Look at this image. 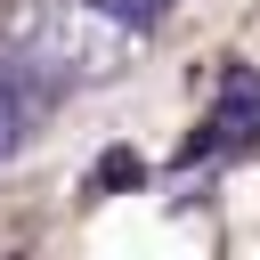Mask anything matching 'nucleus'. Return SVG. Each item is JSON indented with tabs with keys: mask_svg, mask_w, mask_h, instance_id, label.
I'll return each mask as SVG.
<instances>
[{
	"mask_svg": "<svg viewBox=\"0 0 260 260\" xmlns=\"http://www.w3.org/2000/svg\"><path fill=\"white\" fill-rule=\"evenodd\" d=\"M138 24L98 0H8L0 8V65L32 89H106L130 73Z\"/></svg>",
	"mask_w": 260,
	"mask_h": 260,
	"instance_id": "1",
	"label": "nucleus"
},
{
	"mask_svg": "<svg viewBox=\"0 0 260 260\" xmlns=\"http://www.w3.org/2000/svg\"><path fill=\"white\" fill-rule=\"evenodd\" d=\"M211 130H219V146H244L252 130H260V73H228L219 81V114H211Z\"/></svg>",
	"mask_w": 260,
	"mask_h": 260,
	"instance_id": "2",
	"label": "nucleus"
},
{
	"mask_svg": "<svg viewBox=\"0 0 260 260\" xmlns=\"http://www.w3.org/2000/svg\"><path fill=\"white\" fill-rule=\"evenodd\" d=\"M16 138H24V81L0 65V162L16 154Z\"/></svg>",
	"mask_w": 260,
	"mask_h": 260,
	"instance_id": "3",
	"label": "nucleus"
},
{
	"mask_svg": "<svg viewBox=\"0 0 260 260\" xmlns=\"http://www.w3.org/2000/svg\"><path fill=\"white\" fill-rule=\"evenodd\" d=\"M98 8H114L122 24H138V32H146V24H154V16L171 8V0H98Z\"/></svg>",
	"mask_w": 260,
	"mask_h": 260,
	"instance_id": "4",
	"label": "nucleus"
}]
</instances>
